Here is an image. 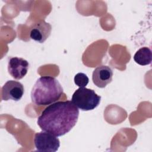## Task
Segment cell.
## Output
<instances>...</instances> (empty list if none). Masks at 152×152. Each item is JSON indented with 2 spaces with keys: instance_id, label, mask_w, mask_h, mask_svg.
<instances>
[{
  "instance_id": "obj_1",
  "label": "cell",
  "mask_w": 152,
  "mask_h": 152,
  "mask_svg": "<svg viewBox=\"0 0 152 152\" xmlns=\"http://www.w3.org/2000/svg\"><path fill=\"white\" fill-rule=\"evenodd\" d=\"M78 116V108L71 100L59 101L47 106L38 117L37 124L42 131L61 137L72 129Z\"/></svg>"
},
{
  "instance_id": "obj_2",
  "label": "cell",
  "mask_w": 152,
  "mask_h": 152,
  "mask_svg": "<svg viewBox=\"0 0 152 152\" xmlns=\"http://www.w3.org/2000/svg\"><path fill=\"white\" fill-rule=\"evenodd\" d=\"M63 94L58 80L51 76H42L34 83L31 91V102L37 106H46L56 102Z\"/></svg>"
},
{
  "instance_id": "obj_3",
  "label": "cell",
  "mask_w": 152,
  "mask_h": 152,
  "mask_svg": "<svg viewBox=\"0 0 152 152\" xmlns=\"http://www.w3.org/2000/svg\"><path fill=\"white\" fill-rule=\"evenodd\" d=\"M101 96L94 90L86 87H79L73 93L71 101L80 110H92L100 104Z\"/></svg>"
},
{
  "instance_id": "obj_4",
  "label": "cell",
  "mask_w": 152,
  "mask_h": 152,
  "mask_svg": "<svg viewBox=\"0 0 152 152\" xmlns=\"http://www.w3.org/2000/svg\"><path fill=\"white\" fill-rule=\"evenodd\" d=\"M58 137L42 131L34 135V144L36 150L43 152H55L58 150L60 141Z\"/></svg>"
},
{
  "instance_id": "obj_5",
  "label": "cell",
  "mask_w": 152,
  "mask_h": 152,
  "mask_svg": "<svg viewBox=\"0 0 152 152\" xmlns=\"http://www.w3.org/2000/svg\"><path fill=\"white\" fill-rule=\"evenodd\" d=\"M24 93L23 85L19 81H7L1 88V99L4 101L12 100L19 101Z\"/></svg>"
},
{
  "instance_id": "obj_6",
  "label": "cell",
  "mask_w": 152,
  "mask_h": 152,
  "mask_svg": "<svg viewBox=\"0 0 152 152\" xmlns=\"http://www.w3.org/2000/svg\"><path fill=\"white\" fill-rule=\"evenodd\" d=\"M29 68L28 61L22 58L11 57L8 63V71L15 80L23 78L27 73Z\"/></svg>"
},
{
  "instance_id": "obj_7",
  "label": "cell",
  "mask_w": 152,
  "mask_h": 152,
  "mask_svg": "<svg viewBox=\"0 0 152 152\" xmlns=\"http://www.w3.org/2000/svg\"><path fill=\"white\" fill-rule=\"evenodd\" d=\"M113 78V71L107 65H99L93 72L92 80L93 83L99 88H104L109 84Z\"/></svg>"
},
{
  "instance_id": "obj_8",
  "label": "cell",
  "mask_w": 152,
  "mask_h": 152,
  "mask_svg": "<svg viewBox=\"0 0 152 152\" xmlns=\"http://www.w3.org/2000/svg\"><path fill=\"white\" fill-rule=\"evenodd\" d=\"M51 31V25L45 20H41L32 26L30 32V37L34 41L42 43L49 37Z\"/></svg>"
},
{
  "instance_id": "obj_9",
  "label": "cell",
  "mask_w": 152,
  "mask_h": 152,
  "mask_svg": "<svg viewBox=\"0 0 152 152\" xmlns=\"http://www.w3.org/2000/svg\"><path fill=\"white\" fill-rule=\"evenodd\" d=\"M134 61L138 65L145 66L151 63L152 52L148 47H142L139 49L134 56Z\"/></svg>"
},
{
  "instance_id": "obj_10",
  "label": "cell",
  "mask_w": 152,
  "mask_h": 152,
  "mask_svg": "<svg viewBox=\"0 0 152 152\" xmlns=\"http://www.w3.org/2000/svg\"><path fill=\"white\" fill-rule=\"evenodd\" d=\"M74 81L76 86L79 87H85L89 82V78L86 74L78 72L75 75Z\"/></svg>"
}]
</instances>
